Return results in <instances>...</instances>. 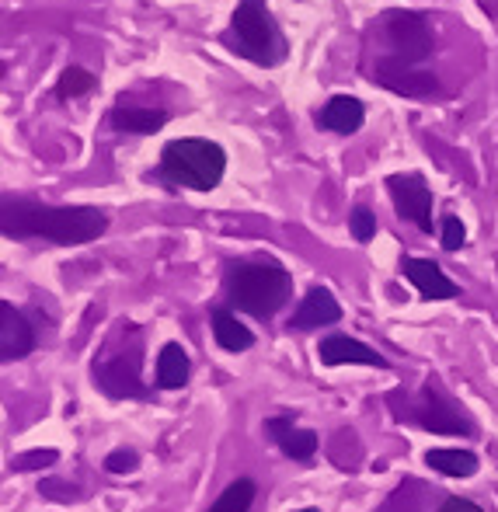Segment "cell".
I'll return each instance as SVG.
<instances>
[{
  "instance_id": "1",
  "label": "cell",
  "mask_w": 498,
  "mask_h": 512,
  "mask_svg": "<svg viewBox=\"0 0 498 512\" xmlns=\"http://www.w3.org/2000/svg\"><path fill=\"white\" fill-rule=\"evenodd\" d=\"M0 230L7 241H49L74 248L91 244L108 230V216L98 206H46L28 196L4 192L0 199Z\"/></svg>"
},
{
  "instance_id": "2",
  "label": "cell",
  "mask_w": 498,
  "mask_h": 512,
  "mask_svg": "<svg viewBox=\"0 0 498 512\" xmlns=\"http://www.w3.org/2000/svg\"><path fill=\"white\" fill-rule=\"evenodd\" d=\"M230 307L244 310L251 317H276L293 297V276L272 258H255V262H234L223 279Z\"/></svg>"
},
{
  "instance_id": "3",
  "label": "cell",
  "mask_w": 498,
  "mask_h": 512,
  "mask_svg": "<svg viewBox=\"0 0 498 512\" xmlns=\"http://www.w3.org/2000/svg\"><path fill=\"white\" fill-rule=\"evenodd\" d=\"M220 42L241 60L255 63V67H279V63H286V53H290L283 28L272 18L269 0H237Z\"/></svg>"
},
{
  "instance_id": "4",
  "label": "cell",
  "mask_w": 498,
  "mask_h": 512,
  "mask_svg": "<svg viewBox=\"0 0 498 512\" xmlns=\"http://www.w3.org/2000/svg\"><path fill=\"white\" fill-rule=\"evenodd\" d=\"M227 171V150L202 136H182L164 143L161 150V175L171 185H182L192 192H213Z\"/></svg>"
},
{
  "instance_id": "5",
  "label": "cell",
  "mask_w": 498,
  "mask_h": 512,
  "mask_svg": "<svg viewBox=\"0 0 498 512\" xmlns=\"http://www.w3.org/2000/svg\"><path fill=\"white\" fill-rule=\"evenodd\" d=\"M398 418L422 425V429H429V432H443V436H478L474 422L453 405V398L439 384H425L415 405L408 411H398Z\"/></svg>"
},
{
  "instance_id": "6",
  "label": "cell",
  "mask_w": 498,
  "mask_h": 512,
  "mask_svg": "<svg viewBox=\"0 0 498 512\" xmlns=\"http://www.w3.org/2000/svg\"><path fill=\"white\" fill-rule=\"evenodd\" d=\"M384 25V39L391 46V56H398L401 63L422 67L432 56V28L429 18L418 11H384L380 18Z\"/></svg>"
},
{
  "instance_id": "7",
  "label": "cell",
  "mask_w": 498,
  "mask_h": 512,
  "mask_svg": "<svg viewBox=\"0 0 498 512\" xmlns=\"http://www.w3.org/2000/svg\"><path fill=\"white\" fill-rule=\"evenodd\" d=\"M140 359L143 349L133 342V349H119L108 352V356L95 359V387L108 398L122 401V398H147V387L140 377Z\"/></svg>"
},
{
  "instance_id": "8",
  "label": "cell",
  "mask_w": 498,
  "mask_h": 512,
  "mask_svg": "<svg viewBox=\"0 0 498 512\" xmlns=\"http://www.w3.org/2000/svg\"><path fill=\"white\" fill-rule=\"evenodd\" d=\"M366 70H370L373 84H380V88L394 91V95H404V98H429L439 91L436 77H432L429 70L401 63L398 56H391V53L377 56V63H366Z\"/></svg>"
},
{
  "instance_id": "9",
  "label": "cell",
  "mask_w": 498,
  "mask_h": 512,
  "mask_svg": "<svg viewBox=\"0 0 498 512\" xmlns=\"http://www.w3.org/2000/svg\"><path fill=\"white\" fill-rule=\"evenodd\" d=\"M387 192L394 199L401 220L415 223L422 234H432V189L418 171H404V175L387 178Z\"/></svg>"
},
{
  "instance_id": "10",
  "label": "cell",
  "mask_w": 498,
  "mask_h": 512,
  "mask_svg": "<svg viewBox=\"0 0 498 512\" xmlns=\"http://www.w3.org/2000/svg\"><path fill=\"white\" fill-rule=\"evenodd\" d=\"M317 356H321L324 366H377V370H387V359L377 349L349 335H328L317 345Z\"/></svg>"
},
{
  "instance_id": "11",
  "label": "cell",
  "mask_w": 498,
  "mask_h": 512,
  "mask_svg": "<svg viewBox=\"0 0 498 512\" xmlns=\"http://www.w3.org/2000/svg\"><path fill=\"white\" fill-rule=\"evenodd\" d=\"M401 269H404V279L422 293V300H453L460 293L457 283H453L432 258H404Z\"/></svg>"
},
{
  "instance_id": "12",
  "label": "cell",
  "mask_w": 498,
  "mask_h": 512,
  "mask_svg": "<svg viewBox=\"0 0 498 512\" xmlns=\"http://www.w3.org/2000/svg\"><path fill=\"white\" fill-rule=\"evenodd\" d=\"M35 349V331L28 324V317L14 304H0V359L14 363V359H25Z\"/></svg>"
},
{
  "instance_id": "13",
  "label": "cell",
  "mask_w": 498,
  "mask_h": 512,
  "mask_svg": "<svg viewBox=\"0 0 498 512\" xmlns=\"http://www.w3.org/2000/svg\"><path fill=\"white\" fill-rule=\"evenodd\" d=\"M338 317H342V304L335 300V293L324 290V286H310L307 297H303L297 310H293L290 328L314 331V328H324V324H335Z\"/></svg>"
},
{
  "instance_id": "14",
  "label": "cell",
  "mask_w": 498,
  "mask_h": 512,
  "mask_svg": "<svg viewBox=\"0 0 498 512\" xmlns=\"http://www.w3.org/2000/svg\"><path fill=\"white\" fill-rule=\"evenodd\" d=\"M265 432L272 436V443L279 446V450L286 453L290 460H300V464H307V460H314L317 453V432L310 429H300V425H293L290 418H269L265 422Z\"/></svg>"
},
{
  "instance_id": "15",
  "label": "cell",
  "mask_w": 498,
  "mask_h": 512,
  "mask_svg": "<svg viewBox=\"0 0 498 512\" xmlns=\"http://www.w3.org/2000/svg\"><path fill=\"white\" fill-rule=\"evenodd\" d=\"M363 122H366V105L352 95H335L321 112H317V126L328 129V133H338V136L356 133V129H363Z\"/></svg>"
},
{
  "instance_id": "16",
  "label": "cell",
  "mask_w": 498,
  "mask_h": 512,
  "mask_svg": "<svg viewBox=\"0 0 498 512\" xmlns=\"http://www.w3.org/2000/svg\"><path fill=\"white\" fill-rule=\"evenodd\" d=\"M108 122H112V129H119V133L150 136V133H157V129H164V122H168V112H161V108L115 105L112 115H108Z\"/></svg>"
},
{
  "instance_id": "17",
  "label": "cell",
  "mask_w": 498,
  "mask_h": 512,
  "mask_svg": "<svg viewBox=\"0 0 498 512\" xmlns=\"http://www.w3.org/2000/svg\"><path fill=\"white\" fill-rule=\"evenodd\" d=\"M189 377H192L189 352H185L178 342H168L161 349V356H157V387H164V391H178V387L189 384Z\"/></svg>"
},
{
  "instance_id": "18",
  "label": "cell",
  "mask_w": 498,
  "mask_h": 512,
  "mask_svg": "<svg viewBox=\"0 0 498 512\" xmlns=\"http://www.w3.org/2000/svg\"><path fill=\"white\" fill-rule=\"evenodd\" d=\"M213 338L223 352H248L251 345H255V335L248 331V324H241L223 307L213 310Z\"/></svg>"
},
{
  "instance_id": "19",
  "label": "cell",
  "mask_w": 498,
  "mask_h": 512,
  "mask_svg": "<svg viewBox=\"0 0 498 512\" xmlns=\"http://www.w3.org/2000/svg\"><path fill=\"white\" fill-rule=\"evenodd\" d=\"M425 464L432 471L446 474V478H471L478 474V453L471 450H429L425 453Z\"/></svg>"
},
{
  "instance_id": "20",
  "label": "cell",
  "mask_w": 498,
  "mask_h": 512,
  "mask_svg": "<svg viewBox=\"0 0 498 512\" xmlns=\"http://www.w3.org/2000/svg\"><path fill=\"white\" fill-rule=\"evenodd\" d=\"M255 495H258L255 481H251V478H237V481H230V485L223 488V495L206 512H248L251 502H255Z\"/></svg>"
},
{
  "instance_id": "21",
  "label": "cell",
  "mask_w": 498,
  "mask_h": 512,
  "mask_svg": "<svg viewBox=\"0 0 498 512\" xmlns=\"http://www.w3.org/2000/svg\"><path fill=\"white\" fill-rule=\"evenodd\" d=\"M95 74L91 70H84V67H67L60 74V81H56V98L60 102H74V98H84V95H91L95 91Z\"/></svg>"
},
{
  "instance_id": "22",
  "label": "cell",
  "mask_w": 498,
  "mask_h": 512,
  "mask_svg": "<svg viewBox=\"0 0 498 512\" xmlns=\"http://www.w3.org/2000/svg\"><path fill=\"white\" fill-rule=\"evenodd\" d=\"M349 230L359 244H370L377 237V216L370 213V206H356L349 213Z\"/></svg>"
},
{
  "instance_id": "23",
  "label": "cell",
  "mask_w": 498,
  "mask_h": 512,
  "mask_svg": "<svg viewBox=\"0 0 498 512\" xmlns=\"http://www.w3.org/2000/svg\"><path fill=\"white\" fill-rule=\"evenodd\" d=\"M443 248L446 251H460L464 248V241H467V227H464V220L460 216H453V213H446L443 216Z\"/></svg>"
},
{
  "instance_id": "24",
  "label": "cell",
  "mask_w": 498,
  "mask_h": 512,
  "mask_svg": "<svg viewBox=\"0 0 498 512\" xmlns=\"http://www.w3.org/2000/svg\"><path fill=\"white\" fill-rule=\"evenodd\" d=\"M136 467H140V457H136L133 450H115V453H108V460H105V471H112V474H133Z\"/></svg>"
},
{
  "instance_id": "25",
  "label": "cell",
  "mask_w": 498,
  "mask_h": 512,
  "mask_svg": "<svg viewBox=\"0 0 498 512\" xmlns=\"http://www.w3.org/2000/svg\"><path fill=\"white\" fill-rule=\"evenodd\" d=\"M25 457L28 460H18V471H28V467H46V464H53V460H56V450H35V453H25Z\"/></svg>"
},
{
  "instance_id": "26",
  "label": "cell",
  "mask_w": 498,
  "mask_h": 512,
  "mask_svg": "<svg viewBox=\"0 0 498 512\" xmlns=\"http://www.w3.org/2000/svg\"><path fill=\"white\" fill-rule=\"evenodd\" d=\"M439 512H485L478 506V502H471V499H460V495H453V499H446L443 502V509Z\"/></svg>"
},
{
  "instance_id": "27",
  "label": "cell",
  "mask_w": 498,
  "mask_h": 512,
  "mask_svg": "<svg viewBox=\"0 0 498 512\" xmlns=\"http://www.w3.org/2000/svg\"><path fill=\"white\" fill-rule=\"evenodd\" d=\"M297 512H317V509H297Z\"/></svg>"
}]
</instances>
